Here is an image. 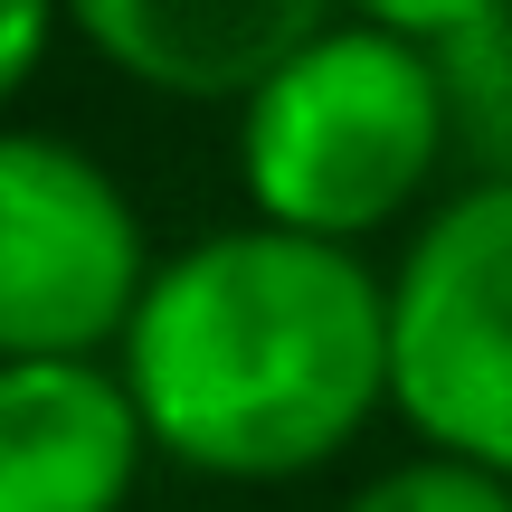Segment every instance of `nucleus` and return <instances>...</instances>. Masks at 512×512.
I'll return each instance as SVG.
<instances>
[{"instance_id": "nucleus-7", "label": "nucleus", "mask_w": 512, "mask_h": 512, "mask_svg": "<svg viewBox=\"0 0 512 512\" xmlns=\"http://www.w3.org/2000/svg\"><path fill=\"white\" fill-rule=\"evenodd\" d=\"M342 512H512V475L465 456H408V465H380Z\"/></svg>"}, {"instance_id": "nucleus-2", "label": "nucleus", "mask_w": 512, "mask_h": 512, "mask_svg": "<svg viewBox=\"0 0 512 512\" xmlns=\"http://www.w3.org/2000/svg\"><path fill=\"white\" fill-rule=\"evenodd\" d=\"M446 152V76L418 38L332 19L304 57L238 105V181L266 228L361 247L389 228Z\"/></svg>"}, {"instance_id": "nucleus-4", "label": "nucleus", "mask_w": 512, "mask_h": 512, "mask_svg": "<svg viewBox=\"0 0 512 512\" xmlns=\"http://www.w3.org/2000/svg\"><path fill=\"white\" fill-rule=\"evenodd\" d=\"M152 275L162 266L143 247V219L95 152L29 124L0 143V351L10 361L124 351Z\"/></svg>"}, {"instance_id": "nucleus-6", "label": "nucleus", "mask_w": 512, "mask_h": 512, "mask_svg": "<svg viewBox=\"0 0 512 512\" xmlns=\"http://www.w3.org/2000/svg\"><path fill=\"white\" fill-rule=\"evenodd\" d=\"M342 0H67V29L114 76L181 105H247L285 57L332 29Z\"/></svg>"}, {"instance_id": "nucleus-5", "label": "nucleus", "mask_w": 512, "mask_h": 512, "mask_svg": "<svg viewBox=\"0 0 512 512\" xmlns=\"http://www.w3.org/2000/svg\"><path fill=\"white\" fill-rule=\"evenodd\" d=\"M143 456L162 446L114 361L0 370V512H124Z\"/></svg>"}, {"instance_id": "nucleus-9", "label": "nucleus", "mask_w": 512, "mask_h": 512, "mask_svg": "<svg viewBox=\"0 0 512 512\" xmlns=\"http://www.w3.org/2000/svg\"><path fill=\"white\" fill-rule=\"evenodd\" d=\"M0 19H10V38H0V86H29V76L48 67V29L67 19V0H0Z\"/></svg>"}, {"instance_id": "nucleus-1", "label": "nucleus", "mask_w": 512, "mask_h": 512, "mask_svg": "<svg viewBox=\"0 0 512 512\" xmlns=\"http://www.w3.org/2000/svg\"><path fill=\"white\" fill-rule=\"evenodd\" d=\"M114 370L171 465L285 484L361 446L389 408V285L361 247L247 219L162 256Z\"/></svg>"}, {"instance_id": "nucleus-8", "label": "nucleus", "mask_w": 512, "mask_h": 512, "mask_svg": "<svg viewBox=\"0 0 512 512\" xmlns=\"http://www.w3.org/2000/svg\"><path fill=\"white\" fill-rule=\"evenodd\" d=\"M351 19H370V29H399V38H456V29H484L494 10H512V0H342Z\"/></svg>"}, {"instance_id": "nucleus-3", "label": "nucleus", "mask_w": 512, "mask_h": 512, "mask_svg": "<svg viewBox=\"0 0 512 512\" xmlns=\"http://www.w3.org/2000/svg\"><path fill=\"white\" fill-rule=\"evenodd\" d=\"M389 408L427 456L512 475V181L446 200L389 275Z\"/></svg>"}]
</instances>
